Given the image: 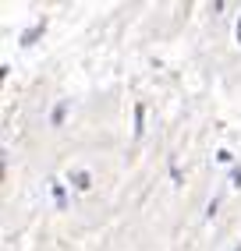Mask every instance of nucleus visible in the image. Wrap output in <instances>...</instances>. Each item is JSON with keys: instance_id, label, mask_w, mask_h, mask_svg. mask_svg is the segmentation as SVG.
I'll return each instance as SVG.
<instances>
[{"instance_id": "5", "label": "nucleus", "mask_w": 241, "mask_h": 251, "mask_svg": "<svg viewBox=\"0 0 241 251\" xmlns=\"http://www.w3.org/2000/svg\"><path fill=\"white\" fill-rule=\"evenodd\" d=\"M238 251H241V248H238Z\"/></svg>"}, {"instance_id": "3", "label": "nucleus", "mask_w": 241, "mask_h": 251, "mask_svg": "<svg viewBox=\"0 0 241 251\" xmlns=\"http://www.w3.org/2000/svg\"><path fill=\"white\" fill-rule=\"evenodd\" d=\"M231 184H238V188H241V166H238V170L231 174Z\"/></svg>"}, {"instance_id": "4", "label": "nucleus", "mask_w": 241, "mask_h": 251, "mask_svg": "<svg viewBox=\"0 0 241 251\" xmlns=\"http://www.w3.org/2000/svg\"><path fill=\"white\" fill-rule=\"evenodd\" d=\"M238 43H241V22H238Z\"/></svg>"}, {"instance_id": "1", "label": "nucleus", "mask_w": 241, "mask_h": 251, "mask_svg": "<svg viewBox=\"0 0 241 251\" xmlns=\"http://www.w3.org/2000/svg\"><path fill=\"white\" fill-rule=\"evenodd\" d=\"M89 184H92V180H89V174H85V170H78V174H75V188H82V191H85Z\"/></svg>"}, {"instance_id": "2", "label": "nucleus", "mask_w": 241, "mask_h": 251, "mask_svg": "<svg viewBox=\"0 0 241 251\" xmlns=\"http://www.w3.org/2000/svg\"><path fill=\"white\" fill-rule=\"evenodd\" d=\"M135 135H142V106L135 110Z\"/></svg>"}]
</instances>
